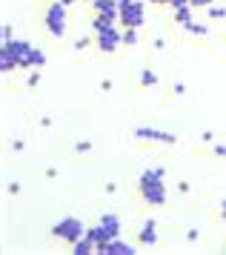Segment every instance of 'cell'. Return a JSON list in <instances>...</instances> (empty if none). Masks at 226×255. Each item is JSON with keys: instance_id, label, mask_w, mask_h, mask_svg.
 <instances>
[{"instance_id": "cell-1", "label": "cell", "mask_w": 226, "mask_h": 255, "mask_svg": "<svg viewBox=\"0 0 226 255\" xmlns=\"http://www.w3.org/2000/svg\"><path fill=\"white\" fill-rule=\"evenodd\" d=\"M46 66V52L34 46L29 40H17L11 37L0 46V72L9 75L14 69H43Z\"/></svg>"}, {"instance_id": "cell-2", "label": "cell", "mask_w": 226, "mask_h": 255, "mask_svg": "<svg viewBox=\"0 0 226 255\" xmlns=\"http://www.w3.org/2000/svg\"><path fill=\"white\" fill-rule=\"evenodd\" d=\"M137 192H140L146 207H163L166 198H169V192H166V169L163 166L143 169L140 178H137Z\"/></svg>"}, {"instance_id": "cell-3", "label": "cell", "mask_w": 226, "mask_h": 255, "mask_svg": "<svg viewBox=\"0 0 226 255\" xmlns=\"http://www.w3.org/2000/svg\"><path fill=\"white\" fill-rule=\"evenodd\" d=\"M43 23H46V32L55 40H63L69 29V6L63 0H52L43 12Z\"/></svg>"}, {"instance_id": "cell-4", "label": "cell", "mask_w": 226, "mask_h": 255, "mask_svg": "<svg viewBox=\"0 0 226 255\" xmlns=\"http://www.w3.org/2000/svg\"><path fill=\"white\" fill-rule=\"evenodd\" d=\"M86 232L95 238V244H98V253H101L103 247L112 241V238H120L123 224H120V218H117L114 212H106V215H101V218H98V224H95V227H86Z\"/></svg>"}, {"instance_id": "cell-5", "label": "cell", "mask_w": 226, "mask_h": 255, "mask_svg": "<svg viewBox=\"0 0 226 255\" xmlns=\"http://www.w3.org/2000/svg\"><path fill=\"white\" fill-rule=\"evenodd\" d=\"M52 235H55L57 241H63V244H72L75 241H80L83 235H86V227H83V221L80 218H75V215H66V218H60L52 227Z\"/></svg>"}, {"instance_id": "cell-6", "label": "cell", "mask_w": 226, "mask_h": 255, "mask_svg": "<svg viewBox=\"0 0 226 255\" xmlns=\"http://www.w3.org/2000/svg\"><path fill=\"white\" fill-rule=\"evenodd\" d=\"M117 23L123 29H140L146 23V6L143 0H120V17Z\"/></svg>"}, {"instance_id": "cell-7", "label": "cell", "mask_w": 226, "mask_h": 255, "mask_svg": "<svg viewBox=\"0 0 226 255\" xmlns=\"http://www.w3.org/2000/svg\"><path fill=\"white\" fill-rule=\"evenodd\" d=\"M95 46L101 49L103 55H114L117 49L123 46V29H120V23L98 32V35H95Z\"/></svg>"}, {"instance_id": "cell-8", "label": "cell", "mask_w": 226, "mask_h": 255, "mask_svg": "<svg viewBox=\"0 0 226 255\" xmlns=\"http://www.w3.org/2000/svg\"><path fill=\"white\" fill-rule=\"evenodd\" d=\"M135 140H143V143H178V135L166 132V129H155V127H137Z\"/></svg>"}, {"instance_id": "cell-9", "label": "cell", "mask_w": 226, "mask_h": 255, "mask_svg": "<svg viewBox=\"0 0 226 255\" xmlns=\"http://www.w3.org/2000/svg\"><path fill=\"white\" fill-rule=\"evenodd\" d=\"M137 247H158V221L146 218L137 230Z\"/></svg>"}, {"instance_id": "cell-10", "label": "cell", "mask_w": 226, "mask_h": 255, "mask_svg": "<svg viewBox=\"0 0 226 255\" xmlns=\"http://www.w3.org/2000/svg\"><path fill=\"white\" fill-rule=\"evenodd\" d=\"M101 253L103 255H135L137 247H135V244H129V241H123V238H112Z\"/></svg>"}, {"instance_id": "cell-11", "label": "cell", "mask_w": 226, "mask_h": 255, "mask_svg": "<svg viewBox=\"0 0 226 255\" xmlns=\"http://www.w3.org/2000/svg\"><path fill=\"white\" fill-rule=\"evenodd\" d=\"M172 12H175V23L181 26V29H189V26L198 20V17H195L198 9H195V6H181V9H172Z\"/></svg>"}, {"instance_id": "cell-12", "label": "cell", "mask_w": 226, "mask_h": 255, "mask_svg": "<svg viewBox=\"0 0 226 255\" xmlns=\"http://www.w3.org/2000/svg\"><path fill=\"white\" fill-rule=\"evenodd\" d=\"M72 253L75 255H89V253H98V244H95V238H92L89 232L80 238V241L72 244Z\"/></svg>"}, {"instance_id": "cell-13", "label": "cell", "mask_w": 226, "mask_h": 255, "mask_svg": "<svg viewBox=\"0 0 226 255\" xmlns=\"http://www.w3.org/2000/svg\"><path fill=\"white\" fill-rule=\"evenodd\" d=\"M140 43V29H123V46L135 49Z\"/></svg>"}, {"instance_id": "cell-14", "label": "cell", "mask_w": 226, "mask_h": 255, "mask_svg": "<svg viewBox=\"0 0 226 255\" xmlns=\"http://www.w3.org/2000/svg\"><path fill=\"white\" fill-rule=\"evenodd\" d=\"M140 86H143V89H149V86H158V75H155L152 69H143V72H140Z\"/></svg>"}, {"instance_id": "cell-15", "label": "cell", "mask_w": 226, "mask_h": 255, "mask_svg": "<svg viewBox=\"0 0 226 255\" xmlns=\"http://www.w3.org/2000/svg\"><path fill=\"white\" fill-rule=\"evenodd\" d=\"M206 14H209L212 20H224V17H226V9H224V6H218V3H212V6L206 9Z\"/></svg>"}, {"instance_id": "cell-16", "label": "cell", "mask_w": 226, "mask_h": 255, "mask_svg": "<svg viewBox=\"0 0 226 255\" xmlns=\"http://www.w3.org/2000/svg\"><path fill=\"white\" fill-rule=\"evenodd\" d=\"M92 40H95V37H78V40H75V49H78V52H83V49L92 46Z\"/></svg>"}, {"instance_id": "cell-17", "label": "cell", "mask_w": 226, "mask_h": 255, "mask_svg": "<svg viewBox=\"0 0 226 255\" xmlns=\"http://www.w3.org/2000/svg\"><path fill=\"white\" fill-rule=\"evenodd\" d=\"M215 0H189V6H195V9H209Z\"/></svg>"}, {"instance_id": "cell-18", "label": "cell", "mask_w": 226, "mask_h": 255, "mask_svg": "<svg viewBox=\"0 0 226 255\" xmlns=\"http://www.w3.org/2000/svg\"><path fill=\"white\" fill-rule=\"evenodd\" d=\"M26 83H29V86H37V83H40V72L32 69V72H29V81H26Z\"/></svg>"}, {"instance_id": "cell-19", "label": "cell", "mask_w": 226, "mask_h": 255, "mask_svg": "<svg viewBox=\"0 0 226 255\" xmlns=\"http://www.w3.org/2000/svg\"><path fill=\"white\" fill-rule=\"evenodd\" d=\"M212 149H215L218 158H226V143H212Z\"/></svg>"}, {"instance_id": "cell-20", "label": "cell", "mask_w": 226, "mask_h": 255, "mask_svg": "<svg viewBox=\"0 0 226 255\" xmlns=\"http://www.w3.org/2000/svg\"><path fill=\"white\" fill-rule=\"evenodd\" d=\"M75 149H78V152H89L92 143H89V140H78V143H75Z\"/></svg>"}, {"instance_id": "cell-21", "label": "cell", "mask_w": 226, "mask_h": 255, "mask_svg": "<svg viewBox=\"0 0 226 255\" xmlns=\"http://www.w3.org/2000/svg\"><path fill=\"white\" fill-rule=\"evenodd\" d=\"M11 40V23H3V43Z\"/></svg>"}, {"instance_id": "cell-22", "label": "cell", "mask_w": 226, "mask_h": 255, "mask_svg": "<svg viewBox=\"0 0 226 255\" xmlns=\"http://www.w3.org/2000/svg\"><path fill=\"white\" fill-rule=\"evenodd\" d=\"M218 212H221V221H226V201H221V209Z\"/></svg>"}, {"instance_id": "cell-23", "label": "cell", "mask_w": 226, "mask_h": 255, "mask_svg": "<svg viewBox=\"0 0 226 255\" xmlns=\"http://www.w3.org/2000/svg\"><path fill=\"white\" fill-rule=\"evenodd\" d=\"M63 3H66V6H75V3H78V0H63Z\"/></svg>"}, {"instance_id": "cell-24", "label": "cell", "mask_w": 226, "mask_h": 255, "mask_svg": "<svg viewBox=\"0 0 226 255\" xmlns=\"http://www.w3.org/2000/svg\"><path fill=\"white\" fill-rule=\"evenodd\" d=\"M86 3H95V0H86Z\"/></svg>"}]
</instances>
